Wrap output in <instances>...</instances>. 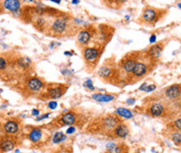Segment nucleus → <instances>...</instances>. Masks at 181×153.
Returning <instances> with one entry per match:
<instances>
[{"label":"nucleus","instance_id":"nucleus-25","mask_svg":"<svg viewBox=\"0 0 181 153\" xmlns=\"http://www.w3.org/2000/svg\"><path fill=\"white\" fill-rule=\"evenodd\" d=\"M7 62L5 60V58L0 57V70H3V69L7 68Z\"/></svg>","mask_w":181,"mask_h":153},{"label":"nucleus","instance_id":"nucleus-37","mask_svg":"<svg viewBox=\"0 0 181 153\" xmlns=\"http://www.w3.org/2000/svg\"><path fill=\"white\" fill-rule=\"evenodd\" d=\"M50 1L54 2V3H58V4H60V3H61V1H62V0H50Z\"/></svg>","mask_w":181,"mask_h":153},{"label":"nucleus","instance_id":"nucleus-14","mask_svg":"<svg viewBox=\"0 0 181 153\" xmlns=\"http://www.w3.org/2000/svg\"><path fill=\"white\" fill-rule=\"evenodd\" d=\"M119 124V121L114 117H108L104 119V126L108 129H114Z\"/></svg>","mask_w":181,"mask_h":153},{"label":"nucleus","instance_id":"nucleus-19","mask_svg":"<svg viewBox=\"0 0 181 153\" xmlns=\"http://www.w3.org/2000/svg\"><path fill=\"white\" fill-rule=\"evenodd\" d=\"M48 93H49V96L53 99H59V98H61L63 96L64 90L61 87H54V88H50L48 90Z\"/></svg>","mask_w":181,"mask_h":153},{"label":"nucleus","instance_id":"nucleus-22","mask_svg":"<svg viewBox=\"0 0 181 153\" xmlns=\"http://www.w3.org/2000/svg\"><path fill=\"white\" fill-rule=\"evenodd\" d=\"M111 74H112V69L110 67H107V66H104V67H102L100 69V71H99V74L102 78H109L111 76Z\"/></svg>","mask_w":181,"mask_h":153},{"label":"nucleus","instance_id":"nucleus-8","mask_svg":"<svg viewBox=\"0 0 181 153\" xmlns=\"http://www.w3.org/2000/svg\"><path fill=\"white\" fill-rule=\"evenodd\" d=\"M27 87L33 91H38L43 87V82L38 78H31L27 81Z\"/></svg>","mask_w":181,"mask_h":153},{"label":"nucleus","instance_id":"nucleus-3","mask_svg":"<svg viewBox=\"0 0 181 153\" xmlns=\"http://www.w3.org/2000/svg\"><path fill=\"white\" fill-rule=\"evenodd\" d=\"M83 55H84L85 60L88 63H93L97 60L100 56V50L95 47H86L83 50Z\"/></svg>","mask_w":181,"mask_h":153},{"label":"nucleus","instance_id":"nucleus-32","mask_svg":"<svg viewBox=\"0 0 181 153\" xmlns=\"http://www.w3.org/2000/svg\"><path fill=\"white\" fill-rule=\"evenodd\" d=\"M156 42V35H152L150 37V43H155Z\"/></svg>","mask_w":181,"mask_h":153},{"label":"nucleus","instance_id":"nucleus-33","mask_svg":"<svg viewBox=\"0 0 181 153\" xmlns=\"http://www.w3.org/2000/svg\"><path fill=\"white\" fill-rule=\"evenodd\" d=\"M148 85H149L148 83H143L142 86H140V87H139V90H143V91H145L146 88V86H148Z\"/></svg>","mask_w":181,"mask_h":153},{"label":"nucleus","instance_id":"nucleus-11","mask_svg":"<svg viewBox=\"0 0 181 153\" xmlns=\"http://www.w3.org/2000/svg\"><path fill=\"white\" fill-rule=\"evenodd\" d=\"M90 40H91V34L88 31H81L79 33V35H77V41L83 45L88 44Z\"/></svg>","mask_w":181,"mask_h":153},{"label":"nucleus","instance_id":"nucleus-40","mask_svg":"<svg viewBox=\"0 0 181 153\" xmlns=\"http://www.w3.org/2000/svg\"><path fill=\"white\" fill-rule=\"evenodd\" d=\"M15 153H20V151H19V150H17V151H16Z\"/></svg>","mask_w":181,"mask_h":153},{"label":"nucleus","instance_id":"nucleus-1","mask_svg":"<svg viewBox=\"0 0 181 153\" xmlns=\"http://www.w3.org/2000/svg\"><path fill=\"white\" fill-rule=\"evenodd\" d=\"M67 28V18L66 17H59L51 24V31L53 34L61 35Z\"/></svg>","mask_w":181,"mask_h":153},{"label":"nucleus","instance_id":"nucleus-38","mask_svg":"<svg viewBox=\"0 0 181 153\" xmlns=\"http://www.w3.org/2000/svg\"><path fill=\"white\" fill-rule=\"evenodd\" d=\"M71 2H72L73 4H77V3H80V0H71Z\"/></svg>","mask_w":181,"mask_h":153},{"label":"nucleus","instance_id":"nucleus-17","mask_svg":"<svg viewBox=\"0 0 181 153\" xmlns=\"http://www.w3.org/2000/svg\"><path fill=\"white\" fill-rule=\"evenodd\" d=\"M163 111H165V107L162 104H154L150 108V113L154 117H159L163 113Z\"/></svg>","mask_w":181,"mask_h":153},{"label":"nucleus","instance_id":"nucleus-29","mask_svg":"<svg viewBox=\"0 0 181 153\" xmlns=\"http://www.w3.org/2000/svg\"><path fill=\"white\" fill-rule=\"evenodd\" d=\"M57 106H58V104H57V102H49V104H48V107H49L51 110H53V109L57 108Z\"/></svg>","mask_w":181,"mask_h":153},{"label":"nucleus","instance_id":"nucleus-27","mask_svg":"<svg viewBox=\"0 0 181 153\" xmlns=\"http://www.w3.org/2000/svg\"><path fill=\"white\" fill-rule=\"evenodd\" d=\"M174 126H175V128H176V129H178V130H180V129H181V120H180V119H178L177 121H175Z\"/></svg>","mask_w":181,"mask_h":153},{"label":"nucleus","instance_id":"nucleus-20","mask_svg":"<svg viewBox=\"0 0 181 153\" xmlns=\"http://www.w3.org/2000/svg\"><path fill=\"white\" fill-rule=\"evenodd\" d=\"M17 63H18V65L20 67L27 68L28 66L31 64V60H30V58H28V57H21L17 60Z\"/></svg>","mask_w":181,"mask_h":153},{"label":"nucleus","instance_id":"nucleus-24","mask_svg":"<svg viewBox=\"0 0 181 153\" xmlns=\"http://www.w3.org/2000/svg\"><path fill=\"white\" fill-rule=\"evenodd\" d=\"M172 140H173V142L176 144V145L179 146L180 143H181V135H180V132H175L172 135Z\"/></svg>","mask_w":181,"mask_h":153},{"label":"nucleus","instance_id":"nucleus-6","mask_svg":"<svg viewBox=\"0 0 181 153\" xmlns=\"http://www.w3.org/2000/svg\"><path fill=\"white\" fill-rule=\"evenodd\" d=\"M146 73H148V66L145 63H142V62H136L133 70H132V74L135 77H138V78L145 76Z\"/></svg>","mask_w":181,"mask_h":153},{"label":"nucleus","instance_id":"nucleus-23","mask_svg":"<svg viewBox=\"0 0 181 153\" xmlns=\"http://www.w3.org/2000/svg\"><path fill=\"white\" fill-rule=\"evenodd\" d=\"M65 140H66V135L64 133H62V132H57L53 137V142L54 144H60Z\"/></svg>","mask_w":181,"mask_h":153},{"label":"nucleus","instance_id":"nucleus-4","mask_svg":"<svg viewBox=\"0 0 181 153\" xmlns=\"http://www.w3.org/2000/svg\"><path fill=\"white\" fill-rule=\"evenodd\" d=\"M20 7H21V1L20 0H4L3 1V7L13 14L15 12L19 11Z\"/></svg>","mask_w":181,"mask_h":153},{"label":"nucleus","instance_id":"nucleus-31","mask_svg":"<svg viewBox=\"0 0 181 153\" xmlns=\"http://www.w3.org/2000/svg\"><path fill=\"white\" fill-rule=\"evenodd\" d=\"M49 113H46V114H44V115H42V117H39L38 119H37V121H42V120H44V119H46V117H49Z\"/></svg>","mask_w":181,"mask_h":153},{"label":"nucleus","instance_id":"nucleus-35","mask_svg":"<svg viewBox=\"0 0 181 153\" xmlns=\"http://www.w3.org/2000/svg\"><path fill=\"white\" fill-rule=\"evenodd\" d=\"M134 102H135L134 99H129V100H127V103L129 104V105H133Z\"/></svg>","mask_w":181,"mask_h":153},{"label":"nucleus","instance_id":"nucleus-16","mask_svg":"<svg viewBox=\"0 0 181 153\" xmlns=\"http://www.w3.org/2000/svg\"><path fill=\"white\" fill-rule=\"evenodd\" d=\"M61 122L64 125H72L76 122V115L72 112H67L61 117Z\"/></svg>","mask_w":181,"mask_h":153},{"label":"nucleus","instance_id":"nucleus-30","mask_svg":"<svg viewBox=\"0 0 181 153\" xmlns=\"http://www.w3.org/2000/svg\"><path fill=\"white\" fill-rule=\"evenodd\" d=\"M74 131H76V128H74V127H69V128L67 129V131H66V133L71 134V133H73Z\"/></svg>","mask_w":181,"mask_h":153},{"label":"nucleus","instance_id":"nucleus-21","mask_svg":"<svg viewBox=\"0 0 181 153\" xmlns=\"http://www.w3.org/2000/svg\"><path fill=\"white\" fill-rule=\"evenodd\" d=\"M116 113L120 117H126V119H132V117H133V113L131 112V110H128L126 108H117Z\"/></svg>","mask_w":181,"mask_h":153},{"label":"nucleus","instance_id":"nucleus-34","mask_svg":"<svg viewBox=\"0 0 181 153\" xmlns=\"http://www.w3.org/2000/svg\"><path fill=\"white\" fill-rule=\"evenodd\" d=\"M39 113H40V111L38 110V109H34V110L31 111V114L33 115H39Z\"/></svg>","mask_w":181,"mask_h":153},{"label":"nucleus","instance_id":"nucleus-5","mask_svg":"<svg viewBox=\"0 0 181 153\" xmlns=\"http://www.w3.org/2000/svg\"><path fill=\"white\" fill-rule=\"evenodd\" d=\"M165 96L166 98L171 100H176L180 97V86L178 84L169 86L165 90Z\"/></svg>","mask_w":181,"mask_h":153},{"label":"nucleus","instance_id":"nucleus-10","mask_svg":"<svg viewBox=\"0 0 181 153\" xmlns=\"http://www.w3.org/2000/svg\"><path fill=\"white\" fill-rule=\"evenodd\" d=\"M114 134L116 135V136H118V137H127L128 136V134H129V129H128V127L126 126V125H123V124H118L115 128H114Z\"/></svg>","mask_w":181,"mask_h":153},{"label":"nucleus","instance_id":"nucleus-2","mask_svg":"<svg viewBox=\"0 0 181 153\" xmlns=\"http://www.w3.org/2000/svg\"><path fill=\"white\" fill-rule=\"evenodd\" d=\"M142 18L146 23H154L159 19V15H158V12L155 8L152 7H146L142 13Z\"/></svg>","mask_w":181,"mask_h":153},{"label":"nucleus","instance_id":"nucleus-28","mask_svg":"<svg viewBox=\"0 0 181 153\" xmlns=\"http://www.w3.org/2000/svg\"><path fill=\"white\" fill-rule=\"evenodd\" d=\"M155 88H156V86L155 85H148L146 86V92H151V91H153L155 90Z\"/></svg>","mask_w":181,"mask_h":153},{"label":"nucleus","instance_id":"nucleus-15","mask_svg":"<svg viewBox=\"0 0 181 153\" xmlns=\"http://www.w3.org/2000/svg\"><path fill=\"white\" fill-rule=\"evenodd\" d=\"M135 64H136V60L135 59H132V58L131 59H127L123 62V68L126 73L130 74V73H132V70H133Z\"/></svg>","mask_w":181,"mask_h":153},{"label":"nucleus","instance_id":"nucleus-12","mask_svg":"<svg viewBox=\"0 0 181 153\" xmlns=\"http://www.w3.org/2000/svg\"><path fill=\"white\" fill-rule=\"evenodd\" d=\"M15 148V142L12 140H2L0 141V149L3 152H8L12 151V150Z\"/></svg>","mask_w":181,"mask_h":153},{"label":"nucleus","instance_id":"nucleus-26","mask_svg":"<svg viewBox=\"0 0 181 153\" xmlns=\"http://www.w3.org/2000/svg\"><path fill=\"white\" fill-rule=\"evenodd\" d=\"M84 87L88 88V89H90V90H93V89H94V86H93L92 81H91V80L85 81V82H84Z\"/></svg>","mask_w":181,"mask_h":153},{"label":"nucleus","instance_id":"nucleus-13","mask_svg":"<svg viewBox=\"0 0 181 153\" xmlns=\"http://www.w3.org/2000/svg\"><path fill=\"white\" fill-rule=\"evenodd\" d=\"M92 98L96 102H102V103H108L114 100V96L111 94H104V93H95L93 94Z\"/></svg>","mask_w":181,"mask_h":153},{"label":"nucleus","instance_id":"nucleus-36","mask_svg":"<svg viewBox=\"0 0 181 153\" xmlns=\"http://www.w3.org/2000/svg\"><path fill=\"white\" fill-rule=\"evenodd\" d=\"M117 3H125V2H127L128 0H115Z\"/></svg>","mask_w":181,"mask_h":153},{"label":"nucleus","instance_id":"nucleus-9","mask_svg":"<svg viewBox=\"0 0 181 153\" xmlns=\"http://www.w3.org/2000/svg\"><path fill=\"white\" fill-rule=\"evenodd\" d=\"M4 131L7 134H14L19 130V125L18 123H16L15 121H7L3 126Z\"/></svg>","mask_w":181,"mask_h":153},{"label":"nucleus","instance_id":"nucleus-42","mask_svg":"<svg viewBox=\"0 0 181 153\" xmlns=\"http://www.w3.org/2000/svg\"><path fill=\"white\" fill-rule=\"evenodd\" d=\"M0 92H2V90H1V89H0Z\"/></svg>","mask_w":181,"mask_h":153},{"label":"nucleus","instance_id":"nucleus-7","mask_svg":"<svg viewBox=\"0 0 181 153\" xmlns=\"http://www.w3.org/2000/svg\"><path fill=\"white\" fill-rule=\"evenodd\" d=\"M162 50H163L162 45L154 44L149 48L148 54H149V56H150L151 58H153V59H158V58H160V56H161Z\"/></svg>","mask_w":181,"mask_h":153},{"label":"nucleus","instance_id":"nucleus-18","mask_svg":"<svg viewBox=\"0 0 181 153\" xmlns=\"http://www.w3.org/2000/svg\"><path fill=\"white\" fill-rule=\"evenodd\" d=\"M28 137H30V140L33 143H38L42 137V131L38 128L33 129V130L30 131V133L28 134Z\"/></svg>","mask_w":181,"mask_h":153},{"label":"nucleus","instance_id":"nucleus-39","mask_svg":"<svg viewBox=\"0 0 181 153\" xmlns=\"http://www.w3.org/2000/svg\"><path fill=\"white\" fill-rule=\"evenodd\" d=\"M178 7H179V8L181 7V3H180V2H178Z\"/></svg>","mask_w":181,"mask_h":153},{"label":"nucleus","instance_id":"nucleus-41","mask_svg":"<svg viewBox=\"0 0 181 153\" xmlns=\"http://www.w3.org/2000/svg\"><path fill=\"white\" fill-rule=\"evenodd\" d=\"M58 153H65V152H63V151H62V152H58Z\"/></svg>","mask_w":181,"mask_h":153}]
</instances>
